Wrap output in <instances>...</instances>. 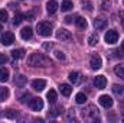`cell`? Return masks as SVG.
Masks as SVG:
<instances>
[{
    "mask_svg": "<svg viewBox=\"0 0 124 123\" xmlns=\"http://www.w3.org/2000/svg\"><path fill=\"white\" fill-rule=\"evenodd\" d=\"M28 65H31V67H49V65H52V61L43 54L33 52L28 57Z\"/></svg>",
    "mask_w": 124,
    "mask_h": 123,
    "instance_id": "1",
    "label": "cell"
},
{
    "mask_svg": "<svg viewBox=\"0 0 124 123\" xmlns=\"http://www.w3.org/2000/svg\"><path fill=\"white\" fill-rule=\"evenodd\" d=\"M36 32L40 36H51L52 33V25L49 22H39L36 26Z\"/></svg>",
    "mask_w": 124,
    "mask_h": 123,
    "instance_id": "2",
    "label": "cell"
},
{
    "mask_svg": "<svg viewBox=\"0 0 124 123\" xmlns=\"http://www.w3.org/2000/svg\"><path fill=\"white\" fill-rule=\"evenodd\" d=\"M56 39L62 41V42H71L72 41V33L66 29H59L56 32Z\"/></svg>",
    "mask_w": 124,
    "mask_h": 123,
    "instance_id": "3",
    "label": "cell"
},
{
    "mask_svg": "<svg viewBox=\"0 0 124 123\" xmlns=\"http://www.w3.org/2000/svg\"><path fill=\"white\" fill-rule=\"evenodd\" d=\"M104 39H105V42H107L108 45H114V44L118 41V32L114 31V29H111V31H108L105 33Z\"/></svg>",
    "mask_w": 124,
    "mask_h": 123,
    "instance_id": "4",
    "label": "cell"
},
{
    "mask_svg": "<svg viewBox=\"0 0 124 123\" xmlns=\"http://www.w3.org/2000/svg\"><path fill=\"white\" fill-rule=\"evenodd\" d=\"M29 106H31V109L33 112H39V110L43 109V100L40 97H35L29 101Z\"/></svg>",
    "mask_w": 124,
    "mask_h": 123,
    "instance_id": "5",
    "label": "cell"
},
{
    "mask_svg": "<svg viewBox=\"0 0 124 123\" xmlns=\"http://www.w3.org/2000/svg\"><path fill=\"white\" fill-rule=\"evenodd\" d=\"M98 101H100V104H101L102 107H105V109H110V107H113V104H114V100H113L108 94H102Z\"/></svg>",
    "mask_w": 124,
    "mask_h": 123,
    "instance_id": "6",
    "label": "cell"
},
{
    "mask_svg": "<svg viewBox=\"0 0 124 123\" xmlns=\"http://www.w3.org/2000/svg\"><path fill=\"white\" fill-rule=\"evenodd\" d=\"M1 44L4 45V46H9V45H12L13 42H15V35L12 33V32H4L3 35H1Z\"/></svg>",
    "mask_w": 124,
    "mask_h": 123,
    "instance_id": "7",
    "label": "cell"
},
{
    "mask_svg": "<svg viewBox=\"0 0 124 123\" xmlns=\"http://www.w3.org/2000/svg\"><path fill=\"white\" fill-rule=\"evenodd\" d=\"M94 86H95L98 90L105 88V86H107V78H105L104 75H97V77L94 78Z\"/></svg>",
    "mask_w": 124,
    "mask_h": 123,
    "instance_id": "8",
    "label": "cell"
},
{
    "mask_svg": "<svg viewBox=\"0 0 124 123\" xmlns=\"http://www.w3.org/2000/svg\"><path fill=\"white\" fill-rule=\"evenodd\" d=\"M107 25H108V20H107L105 18H97V19L94 20V26L97 28V31H102V29H105Z\"/></svg>",
    "mask_w": 124,
    "mask_h": 123,
    "instance_id": "9",
    "label": "cell"
},
{
    "mask_svg": "<svg viewBox=\"0 0 124 123\" xmlns=\"http://www.w3.org/2000/svg\"><path fill=\"white\" fill-rule=\"evenodd\" d=\"M45 87H46V81H45V80L38 78V80H33V81H32V88H33L35 91H42Z\"/></svg>",
    "mask_w": 124,
    "mask_h": 123,
    "instance_id": "10",
    "label": "cell"
},
{
    "mask_svg": "<svg viewBox=\"0 0 124 123\" xmlns=\"http://www.w3.org/2000/svg\"><path fill=\"white\" fill-rule=\"evenodd\" d=\"M90 65H91L93 70H100L101 65H102V60H101V57H100V55H93L91 60H90Z\"/></svg>",
    "mask_w": 124,
    "mask_h": 123,
    "instance_id": "11",
    "label": "cell"
},
{
    "mask_svg": "<svg viewBox=\"0 0 124 123\" xmlns=\"http://www.w3.org/2000/svg\"><path fill=\"white\" fill-rule=\"evenodd\" d=\"M69 81H71L74 86H78V84H81L82 77H81V74H79V72L72 71V72H69Z\"/></svg>",
    "mask_w": 124,
    "mask_h": 123,
    "instance_id": "12",
    "label": "cell"
},
{
    "mask_svg": "<svg viewBox=\"0 0 124 123\" xmlns=\"http://www.w3.org/2000/svg\"><path fill=\"white\" fill-rule=\"evenodd\" d=\"M58 3H56V0H49L48 3H46V10H48V13H51V15H54L56 10H58Z\"/></svg>",
    "mask_w": 124,
    "mask_h": 123,
    "instance_id": "13",
    "label": "cell"
},
{
    "mask_svg": "<svg viewBox=\"0 0 124 123\" xmlns=\"http://www.w3.org/2000/svg\"><path fill=\"white\" fill-rule=\"evenodd\" d=\"M32 35H33V29L29 28V26H26V28H23V29L20 31V36H22V39H25V41L31 39Z\"/></svg>",
    "mask_w": 124,
    "mask_h": 123,
    "instance_id": "14",
    "label": "cell"
},
{
    "mask_svg": "<svg viewBox=\"0 0 124 123\" xmlns=\"http://www.w3.org/2000/svg\"><path fill=\"white\" fill-rule=\"evenodd\" d=\"M75 25H77L79 29H87V26H88V22H87V19H85V18H81V16H78V18L75 19Z\"/></svg>",
    "mask_w": 124,
    "mask_h": 123,
    "instance_id": "15",
    "label": "cell"
},
{
    "mask_svg": "<svg viewBox=\"0 0 124 123\" xmlns=\"http://www.w3.org/2000/svg\"><path fill=\"white\" fill-rule=\"evenodd\" d=\"M59 90H61L62 96H65V97H68V96H71V93H72V87H71L69 84H61V87H59Z\"/></svg>",
    "mask_w": 124,
    "mask_h": 123,
    "instance_id": "16",
    "label": "cell"
},
{
    "mask_svg": "<svg viewBox=\"0 0 124 123\" xmlns=\"http://www.w3.org/2000/svg\"><path fill=\"white\" fill-rule=\"evenodd\" d=\"M114 74L124 80V64H118V65L114 67Z\"/></svg>",
    "mask_w": 124,
    "mask_h": 123,
    "instance_id": "17",
    "label": "cell"
},
{
    "mask_svg": "<svg viewBox=\"0 0 124 123\" xmlns=\"http://www.w3.org/2000/svg\"><path fill=\"white\" fill-rule=\"evenodd\" d=\"M7 80H9V70L0 68V83H6Z\"/></svg>",
    "mask_w": 124,
    "mask_h": 123,
    "instance_id": "18",
    "label": "cell"
},
{
    "mask_svg": "<svg viewBox=\"0 0 124 123\" xmlns=\"http://www.w3.org/2000/svg\"><path fill=\"white\" fill-rule=\"evenodd\" d=\"M72 7H74V4H72V1H71V0H63V1H62V4H61L62 12H69Z\"/></svg>",
    "mask_w": 124,
    "mask_h": 123,
    "instance_id": "19",
    "label": "cell"
},
{
    "mask_svg": "<svg viewBox=\"0 0 124 123\" xmlns=\"http://www.w3.org/2000/svg\"><path fill=\"white\" fill-rule=\"evenodd\" d=\"M12 57H13L15 60L23 58V57H25V49H13V51H12Z\"/></svg>",
    "mask_w": 124,
    "mask_h": 123,
    "instance_id": "20",
    "label": "cell"
},
{
    "mask_svg": "<svg viewBox=\"0 0 124 123\" xmlns=\"http://www.w3.org/2000/svg\"><path fill=\"white\" fill-rule=\"evenodd\" d=\"M9 88H6V87H0V101H4V100H7L9 98Z\"/></svg>",
    "mask_w": 124,
    "mask_h": 123,
    "instance_id": "21",
    "label": "cell"
},
{
    "mask_svg": "<svg viewBox=\"0 0 124 123\" xmlns=\"http://www.w3.org/2000/svg\"><path fill=\"white\" fill-rule=\"evenodd\" d=\"M75 101H77L78 104H84V103L87 101V96H85L84 93H78V94L75 96Z\"/></svg>",
    "mask_w": 124,
    "mask_h": 123,
    "instance_id": "22",
    "label": "cell"
},
{
    "mask_svg": "<svg viewBox=\"0 0 124 123\" xmlns=\"http://www.w3.org/2000/svg\"><path fill=\"white\" fill-rule=\"evenodd\" d=\"M88 44H90L91 46H95V45L98 44V35H97V32L90 35V38H88Z\"/></svg>",
    "mask_w": 124,
    "mask_h": 123,
    "instance_id": "23",
    "label": "cell"
},
{
    "mask_svg": "<svg viewBox=\"0 0 124 123\" xmlns=\"http://www.w3.org/2000/svg\"><path fill=\"white\" fill-rule=\"evenodd\" d=\"M113 91H114V94H117V96H123L124 94V87L120 86V84H114V86H113Z\"/></svg>",
    "mask_w": 124,
    "mask_h": 123,
    "instance_id": "24",
    "label": "cell"
},
{
    "mask_svg": "<svg viewBox=\"0 0 124 123\" xmlns=\"http://www.w3.org/2000/svg\"><path fill=\"white\" fill-rule=\"evenodd\" d=\"M15 83H16L17 87H23L25 83H26V77H23V75H17V77L15 78Z\"/></svg>",
    "mask_w": 124,
    "mask_h": 123,
    "instance_id": "25",
    "label": "cell"
},
{
    "mask_svg": "<svg viewBox=\"0 0 124 123\" xmlns=\"http://www.w3.org/2000/svg\"><path fill=\"white\" fill-rule=\"evenodd\" d=\"M46 98L49 100V103H55L56 101V91L55 90H51V91H48V94H46Z\"/></svg>",
    "mask_w": 124,
    "mask_h": 123,
    "instance_id": "26",
    "label": "cell"
},
{
    "mask_svg": "<svg viewBox=\"0 0 124 123\" xmlns=\"http://www.w3.org/2000/svg\"><path fill=\"white\" fill-rule=\"evenodd\" d=\"M23 18H25V16H23L22 13H16V15H15V18H13V25H15V26L20 25V23H22V20H23Z\"/></svg>",
    "mask_w": 124,
    "mask_h": 123,
    "instance_id": "27",
    "label": "cell"
},
{
    "mask_svg": "<svg viewBox=\"0 0 124 123\" xmlns=\"http://www.w3.org/2000/svg\"><path fill=\"white\" fill-rule=\"evenodd\" d=\"M6 117H7V119H16V117H17V112L13 110V109H9V110L6 112Z\"/></svg>",
    "mask_w": 124,
    "mask_h": 123,
    "instance_id": "28",
    "label": "cell"
},
{
    "mask_svg": "<svg viewBox=\"0 0 124 123\" xmlns=\"http://www.w3.org/2000/svg\"><path fill=\"white\" fill-rule=\"evenodd\" d=\"M7 19H9V15H7V12L6 10H0V23H6L7 22Z\"/></svg>",
    "mask_w": 124,
    "mask_h": 123,
    "instance_id": "29",
    "label": "cell"
},
{
    "mask_svg": "<svg viewBox=\"0 0 124 123\" xmlns=\"http://www.w3.org/2000/svg\"><path fill=\"white\" fill-rule=\"evenodd\" d=\"M55 57H56V60H59V61H63V60H65V54H63L62 51H55Z\"/></svg>",
    "mask_w": 124,
    "mask_h": 123,
    "instance_id": "30",
    "label": "cell"
},
{
    "mask_svg": "<svg viewBox=\"0 0 124 123\" xmlns=\"http://www.w3.org/2000/svg\"><path fill=\"white\" fill-rule=\"evenodd\" d=\"M101 6H102V9H104V10H108V9H110V6H111V1H110V0H102Z\"/></svg>",
    "mask_w": 124,
    "mask_h": 123,
    "instance_id": "31",
    "label": "cell"
},
{
    "mask_svg": "<svg viewBox=\"0 0 124 123\" xmlns=\"http://www.w3.org/2000/svg\"><path fill=\"white\" fill-rule=\"evenodd\" d=\"M61 110H62V107H56V109H52V110L49 112V114H51V116H58V114L61 113Z\"/></svg>",
    "mask_w": 124,
    "mask_h": 123,
    "instance_id": "32",
    "label": "cell"
},
{
    "mask_svg": "<svg viewBox=\"0 0 124 123\" xmlns=\"http://www.w3.org/2000/svg\"><path fill=\"white\" fill-rule=\"evenodd\" d=\"M29 97H31V96H29V93H25L23 96H20V97H19V100H20V103H26Z\"/></svg>",
    "mask_w": 124,
    "mask_h": 123,
    "instance_id": "33",
    "label": "cell"
},
{
    "mask_svg": "<svg viewBox=\"0 0 124 123\" xmlns=\"http://www.w3.org/2000/svg\"><path fill=\"white\" fill-rule=\"evenodd\" d=\"M9 61V58L4 55V54H0V65H3V64H6V62Z\"/></svg>",
    "mask_w": 124,
    "mask_h": 123,
    "instance_id": "34",
    "label": "cell"
},
{
    "mask_svg": "<svg viewBox=\"0 0 124 123\" xmlns=\"http://www.w3.org/2000/svg\"><path fill=\"white\" fill-rule=\"evenodd\" d=\"M52 46H54V44H52V42H45V44H43V49H46V51L52 49Z\"/></svg>",
    "mask_w": 124,
    "mask_h": 123,
    "instance_id": "35",
    "label": "cell"
},
{
    "mask_svg": "<svg viewBox=\"0 0 124 123\" xmlns=\"http://www.w3.org/2000/svg\"><path fill=\"white\" fill-rule=\"evenodd\" d=\"M118 16H120L121 25H123V28H124V10H120V12H118Z\"/></svg>",
    "mask_w": 124,
    "mask_h": 123,
    "instance_id": "36",
    "label": "cell"
},
{
    "mask_svg": "<svg viewBox=\"0 0 124 123\" xmlns=\"http://www.w3.org/2000/svg\"><path fill=\"white\" fill-rule=\"evenodd\" d=\"M65 22H66V23H71V22H72V18H71V16L65 18Z\"/></svg>",
    "mask_w": 124,
    "mask_h": 123,
    "instance_id": "37",
    "label": "cell"
},
{
    "mask_svg": "<svg viewBox=\"0 0 124 123\" xmlns=\"http://www.w3.org/2000/svg\"><path fill=\"white\" fill-rule=\"evenodd\" d=\"M121 113H123V116H124V100H123V103H121Z\"/></svg>",
    "mask_w": 124,
    "mask_h": 123,
    "instance_id": "38",
    "label": "cell"
},
{
    "mask_svg": "<svg viewBox=\"0 0 124 123\" xmlns=\"http://www.w3.org/2000/svg\"><path fill=\"white\" fill-rule=\"evenodd\" d=\"M121 48H123V51H124V41H123V44H121Z\"/></svg>",
    "mask_w": 124,
    "mask_h": 123,
    "instance_id": "39",
    "label": "cell"
},
{
    "mask_svg": "<svg viewBox=\"0 0 124 123\" xmlns=\"http://www.w3.org/2000/svg\"><path fill=\"white\" fill-rule=\"evenodd\" d=\"M1 29H3V28H1V25H0V32H1Z\"/></svg>",
    "mask_w": 124,
    "mask_h": 123,
    "instance_id": "40",
    "label": "cell"
}]
</instances>
